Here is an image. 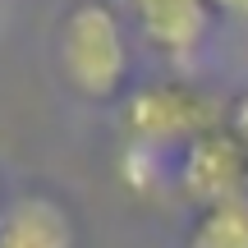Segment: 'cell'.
<instances>
[{
	"mask_svg": "<svg viewBox=\"0 0 248 248\" xmlns=\"http://www.w3.org/2000/svg\"><path fill=\"white\" fill-rule=\"evenodd\" d=\"M60 64L83 97H110L129 69L120 18L106 5H78L60 28Z\"/></svg>",
	"mask_w": 248,
	"mask_h": 248,
	"instance_id": "cell-1",
	"label": "cell"
},
{
	"mask_svg": "<svg viewBox=\"0 0 248 248\" xmlns=\"http://www.w3.org/2000/svg\"><path fill=\"white\" fill-rule=\"evenodd\" d=\"M216 115L221 106L188 88H147L129 101V133L147 147H161V142H175V138H202V133L216 129Z\"/></svg>",
	"mask_w": 248,
	"mask_h": 248,
	"instance_id": "cell-2",
	"label": "cell"
},
{
	"mask_svg": "<svg viewBox=\"0 0 248 248\" xmlns=\"http://www.w3.org/2000/svg\"><path fill=\"white\" fill-rule=\"evenodd\" d=\"M244 179H248V156L230 138V129H212L188 142L179 184L193 202L216 207V202H230V198H244Z\"/></svg>",
	"mask_w": 248,
	"mask_h": 248,
	"instance_id": "cell-3",
	"label": "cell"
},
{
	"mask_svg": "<svg viewBox=\"0 0 248 248\" xmlns=\"http://www.w3.org/2000/svg\"><path fill=\"white\" fill-rule=\"evenodd\" d=\"M0 248H74V225L51 198H18L0 216Z\"/></svg>",
	"mask_w": 248,
	"mask_h": 248,
	"instance_id": "cell-4",
	"label": "cell"
},
{
	"mask_svg": "<svg viewBox=\"0 0 248 248\" xmlns=\"http://www.w3.org/2000/svg\"><path fill=\"white\" fill-rule=\"evenodd\" d=\"M124 9H133V18L142 23V32L166 51H193L207 32V0H120Z\"/></svg>",
	"mask_w": 248,
	"mask_h": 248,
	"instance_id": "cell-5",
	"label": "cell"
},
{
	"mask_svg": "<svg viewBox=\"0 0 248 248\" xmlns=\"http://www.w3.org/2000/svg\"><path fill=\"white\" fill-rule=\"evenodd\" d=\"M184 248H248V193L230 202L202 207Z\"/></svg>",
	"mask_w": 248,
	"mask_h": 248,
	"instance_id": "cell-6",
	"label": "cell"
},
{
	"mask_svg": "<svg viewBox=\"0 0 248 248\" xmlns=\"http://www.w3.org/2000/svg\"><path fill=\"white\" fill-rule=\"evenodd\" d=\"M230 138L239 142V147H244V156H248V92L230 106Z\"/></svg>",
	"mask_w": 248,
	"mask_h": 248,
	"instance_id": "cell-7",
	"label": "cell"
},
{
	"mask_svg": "<svg viewBox=\"0 0 248 248\" xmlns=\"http://www.w3.org/2000/svg\"><path fill=\"white\" fill-rule=\"evenodd\" d=\"M207 9H221L230 18H248V0H207Z\"/></svg>",
	"mask_w": 248,
	"mask_h": 248,
	"instance_id": "cell-8",
	"label": "cell"
}]
</instances>
